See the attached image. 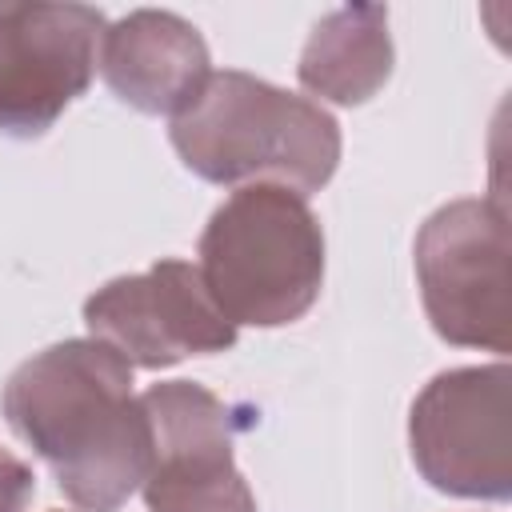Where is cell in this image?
<instances>
[{
	"label": "cell",
	"instance_id": "6",
	"mask_svg": "<svg viewBox=\"0 0 512 512\" xmlns=\"http://www.w3.org/2000/svg\"><path fill=\"white\" fill-rule=\"evenodd\" d=\"M152 428L148 512H256V496L232 460L240 420L232 404L192 380H160L140 392Z\"/></svg>",
	"mask_w": 512,
	"mask_h": 512
},
{
	"label": "cell",
	"instance_id": "2",
	"mask_svg": "<svg viewBox=\"0 0 512 512\" xmlns=\"http://www.w3.org/2000/svg\"><path fill=\"white\" fill-rule=\"evenodd\" d=\"M168 140L192 176L224 188L276 184L308 196L340 164V124L328 108L240 68L212 72L172 116Z\"/></svg>",
	"mask_w": 512,
	"mask_h": 512
},
{
	"label": "cell",
	"instance_id": "10",
	"mask_svg": "<svg viewBox=\"0 0 512 512\" xmlns=\"http://www.w3.org/2000/svg\"><path fill=\"white\" fill-rule=\"evenodd\" d=\"M392 36L388 8L348 4L328 12L304 40L296 76L308 96L340 108L368 104L392 76Z\"/></svg>",
	"mask_w": 512,
	"mask_h": 512
},
{
	"label": "cell",
	"instance_id": "1",
	"mask_svg": "<svg viewBox=\"0 0 512 512\" xmlns=\"http://www.w3.org/2000/svg\"><path fill=\"white\" fill-rule=\"evenodd\" d=\"M0 412L80 512H120L152 472L132 364L92 336L28 356L8 376Z\"/></svg>",
	"mask_w": 512,
	"mask_h": 512
},
{
	"label": "cell",
	"instance_id": "12",
	"mask_svg": "<svg viewBox=\"0 0 512 512\" xmlns=\"http://www.w3.org/2000/svg\"><path fill=\"white\" fill-rule=\"evenodd\" d=\"M0 8H4V0H0Z\"/></svg>",
	"mask_w": 512,
	"mask_h": 512
},
{
	"label": "cell",
	"instance_id": "5",
	"mask_svg": "<svg viewBox=\"0 0 512 512\" xmlns=\"http://www.w3.org/2000/svg\"><path fill=\"white\" fill-rule=\"evenodd\" d=\"M416 472L444 496H512V372L504 360L432 376L408 412Z\"/></svg>",
	"mask_w": 512,
	"mask_h": 512
},
{
	"label": "cell",
	"instance_id": "8",
	"mask_svg": "<svg viewBox=\"0 0 512 512\" xmlns=\"http://www.w3.org/2000/svg\"><path fill=\"white\" fill-rule=\"evenodd\" d=\"M84 324L92 340L152 372L236 344V328L220 316L188 260H156L136 276L108 280L84 300Z\"/></svg>",
	"mask_w": 512,
	"mask_h": 512
},
{
	"label": "cell",
	"instance_id": "3",
	"mask_svg": "<svg viewBox=\"0 0 512 512\" xmlns=\"http://www.w3.org/2000/svg\"><path fill=\"white\" fill-rule=\"evenodd\" d=\"M196 256L204 292L232 328H284L324 284V228L308 196L276 184L236 188L208 216Z\"/></svg>",
	"mask_w": 512,
	"mask_h": 512
},
{
	"label": "cell",
	"instance_id": "11",
	"mask_svg": "<svg viewBox=\"0 0 512 512\" xmlns=\"http://www.w3.org/2000/svg\"><path fill=\"white\" fill-rule=\"evenodd\" d=\"M32 496H36L32 468L16 452L0 448V512H24Z\"/></svg>",
	"mask_w": 512,
	"mask_h": 512
},
{
	"label": "cell",
	"instance_id": "7",
	"mask_svg": "<svg viewBox=\"0 0 512 512\" xmlns=\"http://www.w3.org/2000/svg\"><path fill=\"white\" fill-rule=\"evenodd\" d=\"M104 12L92 4H16L0 8V132L12 140L44 136L64 108L88 92L100 68Z\"/></svg>",
	"mask_w": 512,
	"mask_h": 512
},
{
	"label": "cell",
	"instance_id": "4",
	"mask_svg": "<svg viewBox=\"0 0 512 512\" xmlns=\"http://www.w3.org/2000/svg\"><path fill=\"white\" fill-rule=\"evenodd\" d=\"M412 264L440 340L496 356L512 348L508 212L500 200L464 196L436 208L416 232Z\"/></svg>",
	"mask_w": 512,
	"mask_h": 512
},
{
	"label": "cell",
	"instance_id": "9",
	"mask_svg": "<svg viewBox=\"0 0 512 512\" xmlns=\"http://www.w3.org/2000/svg\"><path fill=\"white\" fill-rule=\"evenodd\" d=\"M100 76L112 96L144 116H176L212 76L204 36L176 12L136 8L104 28Z\"/></svg>",
	"mask_w": 512,
	"mask_h": 512
}]
</instances>
